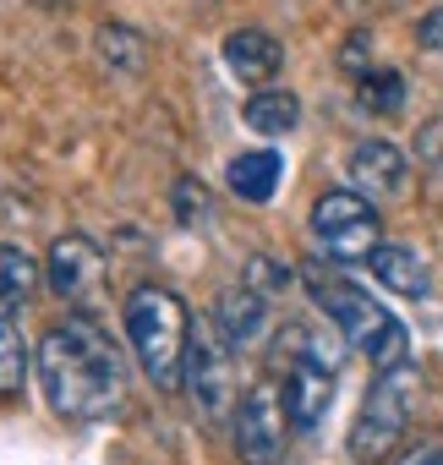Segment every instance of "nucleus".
<instances>
[{"instance_id":"nucleus-5","label":"nucleus","mask_w":443,"mask_h":465,"mask_svg":"<svg viewBox=\"0 0 443 465\" xmlns=\"http://www.w3.org/2000/svg\"><path fill=\"white\" fill-rule=\"evenodd\" d=\"M307 230L329 263H367L378 247H383V224H378V208L372 197H361L356 186H334L312 203L307 213Z\"/></svg>"},{"instance_id":"nucleus-3","label":"nucleus","mask_w":443,"mask_h":465,"mask_svg":"<svg viewBox=\"0 0 443 465\" xmlns=\"http://www.w3.org/2000/svg\"><path fill=\"white\" fill-rule=\"evenodd\" d=\"M126 323V345L137 356V367L148 372V383L159 394H181V372H186V345H192V312L175 291L164 285H137L121 307Z\"/></svg>"},{"instance_id":"nucleus-22","label":"nucleus","mask_w":443,"mask_h":465,"mask_svg":"<svg viewBox=\"0 0 443 465\" xmlns=\"http://www.w3.org/2000/svg\"><path fill=\"white\" fill-rule=\"evenodd\" d=\"M416 159H421L427 170H443V121H427V126L416 132Z\"/></svg>"},{"instance_id":"nucleus-17","label":"nucleus","mask_w":443,"mask_h":465,"mask_svg":"<svg viewBox=\"0 0 443 465\" xmlns=\"http://www.w3.org/2000/svg\"><path fill=\"white\" fill-rule=\"evenodd\" d=\"M241 285H247V291H258V296L269 302V296H285L290 285H301V274H296V269H285V263H280V258H269V252H252V258H247Z\"/></svg>"},{"instance_id":"nucleus-20","label":"nucleus","mask_w":443,"mask_h":465,"mask_svg":"<svg viewBox=\"0 0 443 465\" xmlns=\"http://www.w3.org/2000/svg\"><path fill=\"white\" fill-rule=\"evenodd\" d=\"M340 66L356 77V83H367L378 66H372V34H350L345 45H340Z\"/></svg>"},{"instance_id":"nucleus-19","label":"nucleus","mask_w":443,"mask_h":465,"mask_svg":"<svg viewBox=\"0 0 443 465\" xmlns=\"http://www.w3.org/2000/svg\"><path fill=\"white\" fill-rule=\"evenodd\" d=\"M361 110H372V115H399V110H405V77L378 66V72L361 83Z\"/></svg>"},{"instance_id":"nucleus-16","label":"nucleus","mask_w":443,"mask_h":465,"mask_svg":"<svg viewBox=\"0 0 443 465\" xmlns=\"http://www.w3.org/2000/svg\"><path fill=\"white\" fill-rule=\"evenodd\" d=\"M39 280H44V269H39L23 247H0V312L23 307V302L39 291Z\"/></svg>"},{"instance_id":"nucleus-6","label":"nucleus","mask_w":443,"mask_h":465,"mask_svg":"<svg viewBox=\"0 0 443 465\" xmlns=\"http://www.w3.org/2000/svg\"><path fill=\"white\" fill-rule=\"evenodd\" d=\"M181 389H186V400H192V411L202 421H225L241 405V394H236V351L219 340V329L208 318H192V345H186Z\"/></svg>"},{"instance_id":"nucleus-1","label":"nucleus","mask_w":443,"mask_h":465,"mask_svg":"<svg viewBox=\"0 0 443 465\" xmlns=\"http://www.w3.org/2000/svg\"><path fill=\"white\" fill-rule=\"evenodd\" d=\"M34 372L61 421H104L126 405V356L88 312H72L39 340Z\"/></svg>"},{"instance_id":"nucleus-8","label":"nucleus","mask_w":443,"mask_h":465,"mask_svg":"<svg viewBox=\"0 0 443 465\" xmlns=\"http://www.w3.org/2000/svg\"><path fill=\"white\" fill-rule=\"evenodd\" d=\"M104 269H110L104 263V247L94 236H83V230H66V236L50 247V258H44V285L61 302H88L99 291Z\"/></svg>"},{"instance_id":"nucleus-10","label":"nucleus","mask_w":443,"mask_h":465,"mask_svg":"<svg viewBox=\"0 0 443 465\" xmlns=\"http://www.w3.org/2000/svg\"><path fill=\"white\" fill-rule=\"evenodd\" d=\"M405 181H410V159H405L399 143H389V137L356 143V153H350V186L361 197H399Z\"/></svg>"},{"instance_id":"nucleus-2","label":"nucleus","mask_w":443,"mask_h":465,"mask_svg":"<svg viewBox=\"0 0 443 465\" xmlns=\"http://www.w3.org/2000/svg\"><path fill=\"white\" fill-rule=\"evenodd\" d=\"M296 274H301V291L318 302V312H329L334 334H340L356 356H367L378 372L410 361V351H405V329H399V318H394L383 302H372L361 285H350V280H345L340 269H329L323 258H307Z\"/></svg>"},{"instance_id":"nucleus-13","label":"nucleus","mask_w":443,"mask_h":465,"mask_svg":"<svg viewBox=\"0 0 443 465\" xmlns=\"http://www.w3.org/2000/svg\"><path fill=\"white\" fill-rule=\"evenodd\" d=\"M367 269H372V280L383 285V291H394V296H410V302H421V296H432V269L410 252V247H378L372 258H367Z\"/></svg>"},{"instance_id":"nucleus-15","label":"nucleus","mask_w":443,"mask_h":465,"mask_svg":"<svg viewBox=\"0 0 443 465\" xmlns=\"http://www.w3.org/2000/svg\"><path fill=\"white\" fill-rule=\"evenodd\" d=\"M28 372H34V351H28V340H23V329L0 312V405H17V400H23Z\"/></svg>"},{"instance_id":"nucleus-23","label":"nucleus","mask_w":443,"mask_h":465,"mask_svg":"<svg viewBox=\"0 0 443 465\" xmlns=\"http://www.w3.org/2000/svg\"><path fill=\"white\" fill-rule=\"evenodd\" d=\"M416 45H421L427 55H443V6H432V12L416 23Z\"/></svg>"},{"instance_id":"nucleus-21","label":"nucleus","mask_w":443,"mask_h":465,"mask_svg":"<svg viewBox=\"0 0 443 465\" xmlns=\"http://www.w3.org/2000/svg\"><path fill=\"white\" fill-rule=\"evenodd\" d=\"M175 213H181V224H208V192H202V181H175Z\"/></svg>"},{"instance_id":"nucleus-11","label":"nucleus","mask_w":443,"mask_h":465,"mask_svg":"<svg viewBox=\"0 0 443 465\" xmlns=\"http://www.w3.org/2000/svg\"><path fill=\"white\" fill-rule=\"evenodd\" d=\"M225 66H231L241 83L269 88V83H274V72L285 66V50H280L263 28H236V34L225 39Z\"/></svg>"},{"instance_id":"nucleus-24","label":"nucleus","mask_w":443,"mask_h":465,"mask_svg":"<svg viewBox=\"0 0 443 465\" xmlns=\"http://www.w3.org/2000/svg\"><path fill=\"white\" fill-rule=\"evenodd\" d=\"M389 465H443V443H410V449L394 454Z\"/></svg>"},{"instance_id":"nucleus-14","label":"nucleus","mask_w":443,"mask_h":465,"mask_svg":"<svg viewBox=\"0 0 443 465\" xmlns=\"http://www.w3.org/2000/svg\"><path fill=\"white\" fill-rule=\"evenodd\" d=\"M241 121H247L258 137H285V132H296V121H301V99H296L290 88H258V94L241 104Z\"/></svg>"},{"instance_id":"nucleus-7","label":"nucleus","mask_w":443,"mask_h":465,"mask_svg":"<svg viewBox=\"0 0 443 465\" xmlns=\"http://www.w3.org/2000/svg\"><path fill=\"white\" fill-rule=\"evenodd\" d=\"M285 432H290V416H285L280 378L247 383L241 405H236V460L241 465H285Z\"/></svg>"},{"instance_id":"nucleus-12","label":"nucleus","mask_w":443,"mask_h":465,"mask_svg":"<svg viewBox=\"0 0 443 465\" xmlns=\"http://www.w3.org/2000/svg\"><path fill=\"white\" fill-rule=\"evenodd\" d=\"M280 181H285L280 148H247V153H236V159L225 164V186H231V197H241V203H269V197L280 192Z\"/></svg>"},{"instance_id":"nucleus-18","label":"nucleus","mask_w":443,"mask_h":465,"mask_svg":"<svg viewBox=\"0 0 443 465\" xmlns=\"http://www.w3.org/2000/svg\"><path fill=\"white\" fill-rule=\"evenodd\" d=\"M99 55L121 72H143V55H148V39L132 34V28H99Z\"/></svg>"},{"instance_id":"nucleus-9","label":"nucleus","mask_w":443,"mask_h":465,"mask_svg":"<svg viewBox=\"0 0 443 465\" xmlns=\"http://www.w3.org/2000/svg\"><path fill=\"white\" fill-rule=\"evenodd\" d=\"M208 323L219 329V340L241 356V351L269 340V302L258 291H247V285H225L213 296V307H208Z\"/></svg>"},{"instance_id":"nucleus-4","label":"nucleus","mask_w":443,"mask_h":465,"mask_svg":"<svg viewBox=\"0 0 443 465\" xmlns=\"http://www.w3.org/2000/svg\"><path fill=\"white\" fill-rule=\"evenodd\" d=\"M416 394H421V367L416 361L372 372V383L361 394V411L350 421V454L356 460H394V449L405 443V427L416 416Z\"/></svg>"}]
</instances>
